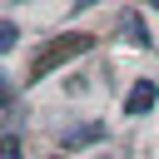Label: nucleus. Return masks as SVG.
I'll return each instance as SVG.
<instances>
[{"instance_id": "f257e3e1", "label": "nucleus", "mask_w": 159, "mask_h": 159, "mask_svg": "<svg viewBox=\"0 0 159 159\" xmlns=\"http://www.w3.org/2000/svg\"><path fill=\"white\" fill-rule=\"evenodd\" d=\"M154 99H159V84L154 80H139L129 89V99H124V114H144V109H154Z\"/></svg>"}, {"instance_id": "f03ea898", "label": "nucleus", "mask_w": 159, "mask_h": 159, "mask_svg": "<svg viewBox=\"0 0 159 159\" xmlns=\"http://www.w3.org/2000/svg\"><path fill=\"white\" fill-rule=\"evenodd\" d=\"M60 139H65V154H70V149H89V144L104 139V124H99V119H94V124H75V129L60 134Z\"/></svg>"}, {"instance_id": "7ed1b4c3", "label": "nucleus", "mask_w": 159, "mask_h": 159, "mask_svg": "<svg viewBox=\"0 0 159 159\" xmlns=\"http://www.w3.org/2000/svg\"><path fill=\"white\" fill-rule=\"evenodd\" d=\"M15 40H20V30H15V20H5V30H0V50L10 55V50H15Z\"/></svg>"}]
</instances>
